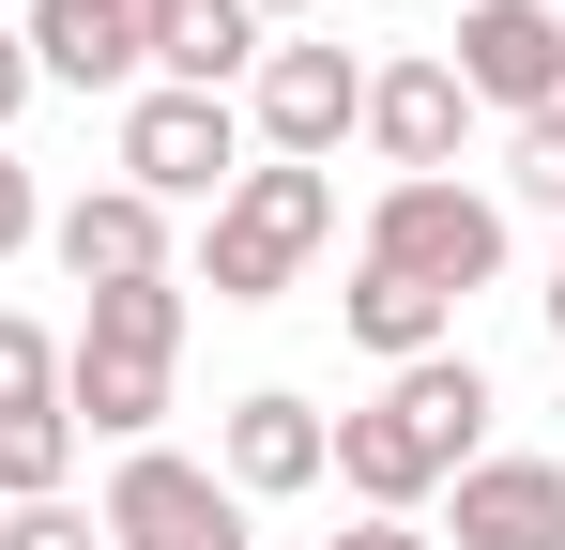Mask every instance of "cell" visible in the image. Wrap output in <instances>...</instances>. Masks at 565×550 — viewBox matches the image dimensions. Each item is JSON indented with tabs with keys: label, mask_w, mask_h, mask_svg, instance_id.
I'll return each mask as SVG.
<instances>
[{
	"label": "cell",
	"mask_w": 565,
	"mask_h": 550,
	"mask_svg": "<svg viewBox=\"0 0 565 550\" xmlns=\"http://www.w3.org/2000/svg\"><path fill=\"white\" fill-rule=\"evenodd\" d=\"M184 275H122V290H93V321H77V352H138V367H169L184 352Z\"/></svg>",
	"instance_id": "16"
},
{
	"label": "cell",
	"mask_w": 565,
	"mask_h": 550,
	"mask_svg": "<svg viewBox=\"0 0 565 550\" xmlns=\"http://www.w3.org/2000/svg\"><path fill=\"white\" fill-rule=\"evenodd\" d=\"M0 550H107L93 505H0Z\"/></svg>",
	"instance_id": "19"
},
{
	"label": "cell",
	"mask_w": 565,
	"mask_h": 550,
	"mask_svg": "<svg viewBox=\"0 0 565 550\" xmlns=\"http://www.w3.org/2000/svg\"><path fill=\"white\" fill-rule=\"evenodd\" d=\"M62 474H77L62 398H46V413H0V505H62Z\"/></svg>",
	"instance_id": "17"
},
{
	"label": "cell",
	"mask_w": 565,
	"mask_h": 550,
	"mask_svg": "<svg viewBox=\"0 0 565 550\" xmlns=\"http://www.w3.org/2000/svg\"><path fill=\"white\" fill-rule=\"evenodd\" d=\"M444 77H459L473 107H504V123H535V107L565 92V15H551V0H459Z\"/></svg>",
	"instance_id": "7"
},
{
	"label": "cell",
	"mask_w": 565,
	"mask_h": 550,
	"mask_svg": "<svg viewBox=\"0 0 565 550\" xmlns=\"http://www.w3.org/2000/svg\"><path fill=\"white\" fill-rule=\"evenodd\" d=\"M306 550H428L413 520H352V536H306Z\"/></svg>",
	"instance_id": "22"
},
{
	"label": "cell",
	"mask_w": 565,
	"mask_h": 550,
	"mask_svg": "<svg viewBox=\"0 0 565 550\" xmlns=\"http://www.w3.org/2000/svg\"><path fill=\"white\" fill-rule=\"evenodd\" d=\"M367 261L413 275V290H444V306H473L504 275V199H473V183H382L367 199Z\"/></svg>",
	"instance_id": "4"
},
{
	"label": "cell",
	"mask_w": 565,
	"mask_h": 550,
	"mask_svg": "<svg viewBox=\"0 0 565 550\" xmlns=\"http://www.w3.org/2000/svg\"><path fill=\"white\" fill-rule=\"evenodd\" d=\"M153 77H169V92H230V77H260V15H245V0H169Z\"/></svg>",
	"instance_id": "15"
},
{
	"label": "cell",
	"mask_w": 565,
	"mask_h": 550,
	"mask_svg": "<svg viewBox=\"0 0 565 550\" xmlns=\"http://www.w3.org/2000/svg\"><path fill=\"white\" fill-rule=\"evenodd\" d=\"M46 398H62V337L0 306V413H46Z\"/></svg>",
	"instance_id": "18"
},
{
	"label": "cell",
	"mask_w": 565,
	"mask_h": 550,
	"mask_svg": "<svg viewBox=\"0 0 565 550\" xmlns=\"http://www.w3.org/2000/svg\"><path fill=\"white\" fill-rule=\"evenodd\" d=\"M153 31H169V0H31V77L153 92Z\"/></svg>",
	"instance_id": "8"
},
{
	"label": "cell",
	"mask_w": 565,
	"mask_h": 550,
	"mask_svg": "<svg viewBox=\"0 0 565 550\" xmlns=\"http://www.w3.org/2000/svg\"><path fill=\"white\" fill-rule=\"evenodd\" d=\"M122 183H138V199H153V214H214V199H230V183H245V107H230V92H122Z\"/></svg>",
	"instance_id": "3"
},
{
	"label": "cell",
	"mask_w": 565,
	"mask_h": 550,
	"mask_svg": "<svg viewBox=\"0 0 565 550\" xmlns=\"http://www.w3.org/2000/svg\"><path fill=\"white\" fill-rule=\"evenodd\" d=\"M93 520H107V550H260L245 536V489L214 458H169V444H122Z\"/></svg>",
	"instance_id": "5"
},
{
	"label": "cell",
	"mask_w": 565,
	"mask_h": 550,
	"mask_svg": "<svg viewBox=\"0 0 565 550\" xmlns=\"http://www.w3.org/2000/svg\"><path fill=\"white\" fill-rule=\"evenodd\" d=\"M245 15H306V0H245Z\"/></svg>",
	"instance_id": "25"
},
{
	"label": "cell",
	"mask_w": 565,
	"mask_h": 550,
	"mask_svg": "<svg viewBox=\"0 0 565 550\" xmlns=\"http://www.w3.org/2000/svg\"><path fill=\"white\" fill-rule=\"evenodd\" d=\"M153 413H169V367L62 337V429H77V444H153Z\"/></svg>",
	"instance_id": "13"
},
{
	"label": "cell",
	"mask_w": 565,
	"mask_h": 550,
	"mask_svg": "<svg viewBox=\"0 0 565 550\" xmlns=\"http://www.w3.org/2000/svg\"><path fill=\"white\" fill-rule=\"evenodd\" d=\"M245 123H260V154H276V169H321L337 138H367V62H352V46H260Z\"/></svg>",
	"instance_id": "6"
},
{
	"label": "cell",
	"mask_w": 565,
	"mask_h": 550,
	"mask_svg": "<svg viewBox=\"0 0 565 550\" xmlns=\"http://www.w3.org/2000/svg\"><path fill=\"white\" fill-rule=\"evenodd\" d=\"M46 245H62L77 290H122V275H169V214H153L138 183H93V199H62V214H46Z\"/></svg>",
	"instance_id": "11"
},
{
	"label": "cell",
	"mask_w": 565,
	"mask_h": 550,
	"mask_svg": "<svg viewBox=\"0 0 565 550\" xmlns=\"http://www.w3.org/2000/svg\"><path fill=\"white\" fill-rule=\"evenodd\" d=\"M520 199H551V214H565V92L520 123Z\"/></svg>",
	"instance_id": "20"
},
{
	"label": "cell",
	"mask_w": 565,
	"mask_h": 550,
	"mask_svg": "<svg viewBox=\"0 0 565 550\" xmlns=\"http://www.w3.org/2000/svg\"><path fill=\"white\" fill-rule=\"evenodd\" d=\"M214 474L245 489V505H290V489H321L337 474V413H306V398H230V429H214Z\"/></svg>",
	"instance_id": "9"
},
{
	"label": "cell",
	"mask_w": 565,
	"mask_h": 550,
	"mask_svg": "<svg viewBox=\"0 0 565 550\" xmlns=\"http://www.w3.org/2000/svg\"><path fill=\"white\" fill-rule=\"evenodd\" d=\"M31 107V31H0V123Z\"/></svg>",
	"instance_id": "23"
},
{
	"label": "cell",
	"mask_w": 565,
	"mask_h": 550,
	"mask_svg": "<svg viewBox=\"0 0 565 550\" xmlns=\"http://www.w3.org/2000/svg\"><path fill=\"white\" fill-rule=\"evenodd\" d=\"M321 230H337V183L260 154V169L214 199V230H199V290H214V306H276L290 275L321 261Z\"/></svg>",
	"instance_id": "2"
},
{
	"label": "cell",
	"mask_w": 565,
	"mask_h": 550,
	"mask_svg": "<svg viewBox=\"0 0 565 550\" xmlns=\"http://www.w3.org/2000/svg\"><path fill=\"white\" fill-rule=\"evenodd\" d=\"M444 290H413V275H382V261H352V290H337V337L352 352H382V367H413V352H444Z\"/></svg>",
	"instance_id": "14"
},
{
	"label": "cell",
	"mask_w": 565,
	"mask_h": 550,
	"mask_svg": "<svg viewBox=\"0 0 565 550\" xmlns=\"http://www.w3.org/2000/svg\"><path fill=\"white\" fill-rule=\"evenodd\" d=\"M15 245H46V199H31V169H15V138H0V261Z\"/></svg>",
	"instance_id": "21"
},
{
	"label": "cell",
	"mask_w": 565,
	"mask_h": 550,
	"mask_svg": "<svg viewBox=\"0 0 565 550\" xmlns=\"http://www.w3.org/2000/svg\"><path fill=\"white\" fill-rule=\"evenodd\" d=\"M367 138L397 183H459V138H473V92L444 62H367Z\"/></svg>",
	"instance_id": "10"
},
{
	"label": "cell",
	"mask_w": 565,
	"mask_h": 550,
	"mask_svg": "<svg viewBox=\"0 0 565 550\" xmlns=\"http://www.w3.org/2000/svg\"><path fill=\"white\" fill-rule=\"evenodd\" d=\"M489 413H504V398H489L473 352H413L367 413H337V489H352L367 520H413L428 489H459L473 458H489Z\"/></svg>",
	"instance_id": "1"
},
{
	"label": "cell",
	"mask_w": 565,
	"mask_h": 550,
	"mask_svg": "<svg viewBox=\"0 0 565 550\" xmlns=\"http://www.w3.org/2000/svg\"><path fill=\"white\" fill-rule=\"evenodd\" d=\"M459 550H565V458H473Z\"/></svg>",
	"instance_id": "12"
},
{
	"label": "cell",
	"mask_w": 565,
	"mask_h": 550,
	"mask_svg": "<svg viewBox=\"0 0 565 550\" xmlns=\"http://www.w3.org/2000/svg\"><path fill=\"white\" fill-rule=\"evenodd\" d=\"M551 352H565V275H551Z\"/></svg>",
	"instance_id": "24"
}]
</instances>
